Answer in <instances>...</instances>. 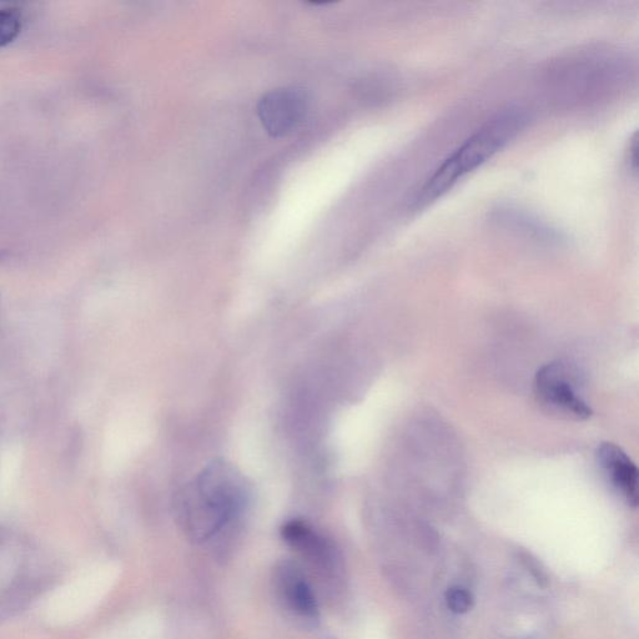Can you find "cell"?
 Listing matches in <instances>:
<instances>
[{
	"instance_id": "cell-1",
	"label": "cell",
	"mask_w": 639,
	"mask_h": 639,
	"mask_svg": "<svg viewBox=\"0 0 639 639\" xmlns=\"http://www.w3.org/2000/svg\"><path fill=\"white\" fill-rule=\"evenodd\" d=\"M249 488L233 464L215 460L176 493L175 520L188 540L203 543L244 511Z\"/></svg>"
},
{
	"instance_id": "cell-2",
	"label": "cell",
	"mask_w": 639,
	"mask_h": 639,
	"mask_svg": "<svg viewBox=\"0 0 639 639\" xmlns=\"http://www.w3.org/2000/svg\"><path fill=\"white\" fill-rule=\"evenodd\" d=\"M530 122L526 110L508 108L487 120L461 147L449 155L417 191L411 208L425 209L449 193L454 186L500 153Z\"/></svg>"
},
{
	"instance_id": "cell-3",
	"label": "cell",
	"mask_w": 639,
	"mask_h": 639,
	"mask_svg": "<svg viewBox=\"0 0 639 639\" xmlns=\"http://www.w3.org/2000/svg\"><path fill=\"white\" fill-rule=\"evenodd\" d=\"M533 387L538 404L550 415L573 421H585L592 416V407L583 396L582 377L575 365L555 361L541 367Z\"/></svg>"
},
{
	"instance_id": "cell-4",
	"label": "cell",
	"mask_w": 639,
	"mask_h": 639,
	"mask_svg": "<svg viewBox=\"0 0 639 639\" xmlns=\"http://www.w3.org/2000/svg\"><path fill=\"white\" fill-rule=\"evenodd\" d=\"M271 582L276 601L286 616L305 626L316 625L320 618L318 598L298 562H279L274 568Z\"/></svg>"
},
{
	"instance_id": "cell-5",
	"label": "cell",
	"mask_w": 639,
	"mask_h": 639,
	"mask_svg": "<svg viewBox=\"0 0 639 639\" xmlns=\"http://www.w3.org/2000/svg\"><path fill=\"white\" fill-rule=\"evenodd\" d=\"M308 107L309 100L303 90L281 88L260 99L258 115L266 132L271 137L281 138L299 127Z\"/></svg>"
},
{
	"instance_id": "cell-6",
	"label": "cell",
	"mask_w": 639,
	"mask_h": 639,
	"mask_svg": "<svg viewBox=\"0 0 639 639\" xmlns=\"http://www.w3.org/2000/svg\"><path fill=\"white\" fill-rule=\"evenodd\" d=\"M281 537L286 545L293 548L314 570H318L322 575L336 573L339 557L334 543L308 523L300 520L286 522L281 527Z\"/></svg>"
},
{
	"instance_id": "cell-7",
	"label": "cell",
	"mask_w": 639,
	"mask_h": 639,
	"mask_svg": "<svg viewBox=\"0 0 639 639\" xmlns=\"http://www.w3.org/2000/svg\"><path fill=\"white\" fill-rule=\"evenodd\" d=\"M597 465L602 475L630 503L638 505V471L630 456L620 446L606 442L596 452Z\"/></svg>"
},
{
	"instance_id": "cell-8",
	"label": "cell",
	"mask_w": 639,
	"mask_h": 639,
	"mask_svg": "<svg viewBox=\"0 0 639 639\" xmlns=\"http://www.w3.org/2000/svg\"><path fill=\"white\" fill-rule=\"evenodd\" d=\"M22 13L12 7L0 8V47L12 42L22 29Z\"/></svg>"
},
{
	"instance_id": "cell-9",
	"label": "cell",
	"mask_w": 639,
	"mask_h": 639,
	"mask_svg": "<svg viewBox=\"0 0 639 639\" xmlns=\"http://www.w3.org/2000/svg\"><path fill=\"white\" fill-rule=\"evenodd\" d=\"M446 603L451 612L456 613V615H464L474 606V597L464 587H451L446 592Z\"/></svg>"
},
{
	"instance_id": "cell-10",
	"label": "cell",
	"mask_w": 639,
	"mask_h": 639,
	"mask_svg": "<svg viewBox=\"0 0 639 639\" xmlns=\"http://www.w3.org/2000/svg\"><path fill=\"white\" fill-rule=\"evenodd\" d=\"M523 562H525L528 571H531L532 576L536 578L538 583H541L542 586H545L547 583V576L545 571L541 570L538 562L536 560H533L531 556L523 557Z\"/></svg>"
},
{
	"instance_id": "cell-11",
	"label": "cell",
	"mask_w": 639,
	"mask_h": 639,
	"mask_svg": "<svg viewBox=\"0 0 639 639\" xmlns=\"http://www.w3.org/2000/svg\"><path fill=\"white\" fill-rule=\"evenodd\" d=\"M637 148H638V140H637V134H635V137H633V139L631 140V144H630V149H628V166H630V169L635 171V173H637Z\"/></svg>"
}]
</instances>
